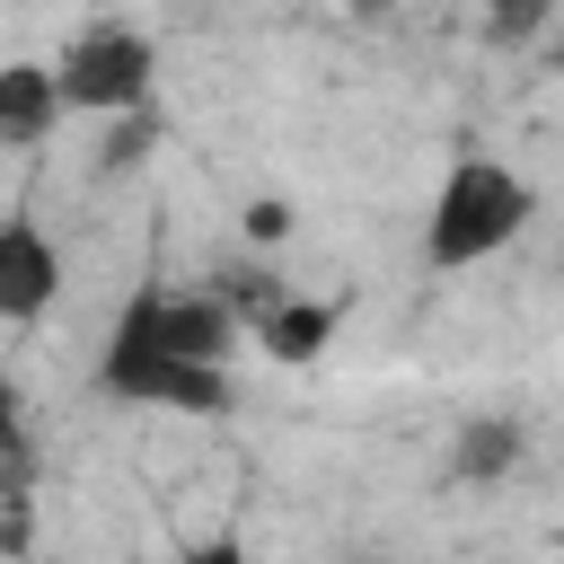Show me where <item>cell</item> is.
Instances as JSON below:
<instances>
[{"mask_svg": "<svg viewBox=\"0 0 564 564\" xmlns=\"http://www.w3.org/2000/svg\"><path fill=\"white\" fill-rule=\"evenodd\" d=\"M53 79H62V106H70V115L123 123V115H141L150 88H159V44H150L141 26H123V18H97V26H79V35L53 53Z\"/></svg>", "mask_w": 564, "mask_h": 564, "instance_id": "obj_2", "label": "cell"}, {"mask_svg": "<svg viewBox=\"0 0 564 564\" xmlns=\"http://www.w3.org/2000/svg\"><path fill=\"white\" fill-rule=\"evenodd\" d=\"M62 282H70V264H62L53 229H44L35 212H9V220H0V317H9V326H35V317L62 300Z\"/></svg>", "mask_w": 564, "mask_h": 564, "instance_id": "obj_4", "label": "cell"}, {"mask_svg": "<svg viewBox=\"0 0 564 564\" xmlns=\"http://www.w3.org/2000/svg\"><path fill=\"white\" fill-rule=\"evenodd\" d=\"M159 150V106H141V115H123V123H106V167H132V159H150Z\"/></svg>", "mask_w": 564, "mask_h": 564, "instance_id": "obj_8", "label": "cell"}, {"mask_svg": "<svg viewBox=\"0 0 564 564\" xmlns=\"http://www.w3.org/2000/svg\"><path fill=\"white\" fill-rule=\"evenodd\" d=\"M538 220V185L494 159V150H458L423 203V273H467L494 264L502 247H520V229Z\"/></svg>", "mask_w": 564, "mask_h": 564, "instance_id": "obj_1", "label": "cell"}, {"mask_svg": "<svg viewBox=\"0 0 564 564\" xmlns=\"http://www.w3.org/2000/svg\"><path fill=\"white\" fill-rule=\"evenodd\" d=\"M335 326H344V300H308V291H291V300H273L247 335H256L264 361H282V370H317V361L335 352Z\"/></svg>", "mask_w": 564, "mask_h": 564, "instance_id": "obj_5", "label": "cell"}, {"mask_svg": "<svg viewBox=\"0 0 564 564\" xmlns=\"http://www.w3.org/2000/svg\"><path fill=\"white\" fill-rule=\"evenodd\" d=\"M282 238H291V203L282 194H256L247 203V247H282Z\"/></svg>", "mask_w": 564, "mask_h": 564, "instance_id": "obj_9", "label": "cell"}, {"mask_svg": "<svg viewBox=\"0 0 564 564\" xmlns=\"http://www.w3.org/2000/svg\"><path fill=\"white\" fill-rule=\"evenodd\" d=\"M185 564H256V555H247V538H238V529H212V538H194V546H185Z\"/></svg>", "mask_w": 564, "mask_h": 564, "instance_id": "obj_10", "label": "cell"}, {"mask_svg": "<svg viewBox=\"0 0 564 564\" xmlns=\"http://www.w3.org/2000/svg\"><path fill=\"white\" fill-rule=\"evenodd\" d=\"M97 388L115 405H159V414H194V423H229L238 414V370H212V361H167V352H141L123 335L97 344Z\"/></svg>", "mask_w": 564, "mask_h": 564, "instance_id": "obj_3", "label": "cell"}, {"mask_svg": "<svg viewBox=\"0 0 564 564\" xmlns=\"http://www.w3.org/2000/svg\"><path fill=\"white\" fill-rule=\"evenodd\" d=\"M520 458H529V423L520 414H467L449 432V476L458 485H502Z\"/></svg>", "mask_w": 564, "mask_h": 564, "instance_id": "obj_7", "label": "cell"}, {"mask_svg": "<svg viewBox=\"0 0 564 564\" xmlns=\"http://www.w3.org/2000/svg\"><path fill=\"white\" fill-rule=\"evenodd\" d=\"M62 79L53 62H0V150H44L62 123Z\"/></svg>", "mask_w": 564, "mask_h": 564, "instance_id": "obj_6", "label": "cell"}]
</instances>
